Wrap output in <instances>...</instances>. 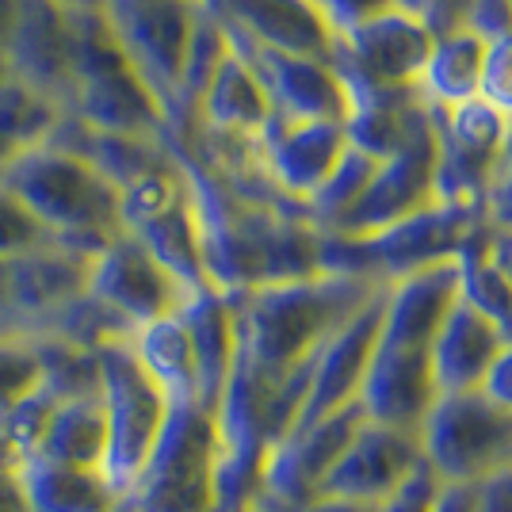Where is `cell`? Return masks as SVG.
I'll return each instance as SVG.
<instances>
[{
    "label": "cell",
    "instance_id": "5",
    "mask_svg": "<svg viewBox=\"0 0 512 512\" xmlns=\"http://www.w3.org/2000/svg\"><path fill=\"white\" fill-rule=\"evenodd\" d=\"M417 436L425 467L448 486H486L512 470V409L482 390L440 394Z\"/></svg>",
    "mask_w": 512,
    "mask_h": 512
},
{
    "label": "cell",
    "instance_id": "24",
    "mask_svg": "<svg viewBox=\"0 0 512 512\" xmlns=\"http://www.w3.org/2000/svg\"><path fill=\"white\" fill-rule=\"evenodd\" d=\"M180 318L188 325V337H192V348H195L199 406L214 413L237 367L234 299L226 291H195L192 299L184 302Z\"/></svg>",
    "mask_w": 512,
    "mask_h": 512
},
{
    "label": "cell",
    "instance_id": "15",
    "mask_svg": "<svg viewBox=\"0 0 512 512\" xmlns=\"http://www.w3.org/2000/svg\"><path fill=\"white\" fill-rule=\"evenodd\" d=\"M348 127L344 123H321V119H283L272 123L256 138V150L264 161L268 180L295 203H310L314 192L333 176L348 153Z\"/></svg>",
    "mask_w": 512,
    "mask_h": 512
},
{
    "label": "cell",
    "instance_id": "2",
    "mask_svg": "<svg viewBox=\"0 0 512 512\" xmlns=\"http://www.w3.org/2000/svg\"><path fill=\"white\" fill-rule=\"evenodd\" d=\"M0 184L20 195L65 249L96 256L107 241L123 234L119 188L81 153L65 150L58 142H46L20 157L0 176Z\"/></svg>",
    "mask_w": 512,
    "mask_h": 512
},
{
    "label": "cell",
    "instance_id": "33",
    "mask_svg": "<svg viewBox=\"0 0 512 512\" xmlns=\"http://www.w3.org/2000/svg\"><path fill=\"white\" fill-rule=\"evenodd\" d=\"M46 245H58L54 234L31 214V207L20 195H12L0 184V260H16V256H27Z\"/></svg>",
    "mask_w": 512,
    "mask_h": 512
},
{
    "label": "cell",
    "instance_id": "46",
    "mask_svg": "<svg viewBox=\"0 0 512 512\" xmlns=\"http://www.w3.org/2000/svg\"><path fill=\"white\" fill-rule=\"evenodd\" d=\"M58 4L62 12H73V16H88V12H107V0H50Z\"/></svg>",
    "mask_w": 512,
    "mask_h": 512
},
{
    "label": "cell",
    "instance_id": "14",
    "mask_svg": "<svg viewBox=\"0 0 512 512\" xmlns=\"http://www.w3.org/2000/svg\"><path fill=\"white\" fill-rule=\"evenodd\" d=\"M77 73V23L50 0H20L8 35V77L69 107Z\"/></svg>",
    "mask_w": 512,
    "mask_h": 512
},
{
    "label": "cell",
    "instance_id": "31",
    "mask_svg": "<svg viewBox=\"0 0 512 512\" xmlns=\"http://www.w3.org/2000/svg\"><path fill=\"white\" fill-rule=\"evenodd\" d=\"M375 169H379L375 157H367L363 150L348 146V153L341 157V165L333 169V176H329L318 192H314V199L306 203V214H310V222L318 226L321 234H329V230L341 226L344 214L352 211V207L360 203V195L367 192Z\"/></svg>",
    "mask_w": 512,
    "mask_h": 512
},
{
    "label": "cell",
    "instance_id": "32",
    "mask_svg": "<svg viewBox=\"0 0 512 512\" xmlns=\"http://www.w3.org/2000/svg\"><path fill=\"white\" fill-rule=\"evenodd\" d=\"M43 383H46V371L35 337L4 333L0 337V425Z\"/></svg>",
    "mask_w": 512,
    "mask_h": 512
},
{
    "label": "cell",
    "instance_id": "45",
    "mask_svg": "<svg viewBox=\"0 0 512 512\" xmlns=\"http://www.w3.org/2000/svg\"><path fill=\"white\" fill-rule=\"evenodd\" d=\"M302 512H375V505H360V501H344V497H318Z\"/></svg>",
    "mask_w": 512,
    "mask_h": 512
},
{
    "label": "cell",
    "instance_id": "50",
    "mask_svg": "<svg viewBox=\"0 0 512 512\" xmlns=\"http://www.w3.org/2000/svg\"><path fill=\"white\" fill-rule=\"evenodd\" d=\"M509 4H512V0H509Z\"/></svg>",
    "mask_w": 512,
    "mask_h": 512
},
{
    "label": "cell",
    "instance_id": "28",
    "mask_svg": "<svg viewBox=\"0 0 512 512\" xmlns=\"http://www.w3.org/2000/svg\"><path fill=\"white\" fill-rule=\"evenodd\" d=\"M482 62H486V39L478 31L455 27V31L436 35V46H432L425 73H421V96L436 107L478 100Z\"/></svg>",
    "mask_w": 512,
    "mask_h": 512
},
{
    "label": "cell",
    "instance_id": "48",
    "mask_svg": "<svg viewBox=\"0 0 512 512\" xmlns=\"http://www.w3.org/2000/svg\"><path fill=\"white\" fill-rule=\"evenodd\" d=\"M245 512H276V509H268V505H260V501H256L253 509H245Z\"/></svg>",
    "mask_w": 512,
    "mask_h": 512
},
{
    "label": "cell",
    "instance_id": "35",
    "mask_svg": "<svg viewBox=\"0 0 512 512\" xmlns=\"http://www.w3.org/2000/svg\"><path fill=\"white\" fill-rule=\"evenodd\" d=\"M440 490H444V482L428 467H421L417 474H409L406 482L390 493L386 501H379L375 512H436Z\"/></svg>",
    "mask_w": 512,
    "mask_h": 512
},
{
    "label": "cell",
    "instance_id": "22",
    "mask_svg": "<svg viewBox=\"0 0 512 512\" xmlns=\"http://www.w3.org/2000/svg\"><path fill=\"white\" fill-rule=\"evenodd\" d=\"M501 329L490 318H482L470 302L451 306V314L444 318L440 333L432 337V379L440 394H467V390H482L486 375H490L493 360L501 352Z\"/></svg>",
    "mask_w": 512,
    "mask_h": 512
},
{
    "label": "cell",
    "instance_id": "17",
    "mask_svg": "<svg viewBox=\"0 0 512 512\" xmlns=\"http://www.w3.org/2000/svg\"><path fill=\"white\" fill-rule=\"evenodd\" d=\"M234 46L245 54V62L256 69L260 85L268 88L272 107L283 119H321V123H348L352 96L333 62L299 58V54H279L268 46H256L230 31Z\"/></svg>",
    "mask_w": 512,
    "mask_h": 512
},
{
    "label": "cell",
    "instance_id": "26",
    "mask_svg": "<svg viewBox=\"0 0 512 512\" xmlns=\"http://www.w3.org/2000/svg\"><path fill=\"white\" fill-rule=\"evenodd\" d=\"M130 352L146 367L153 383L165 390L172 406H199V371L188 325L180 314L150 321L130 333Z\"/></svg>",
    "mask_w": 512,
    "mask_h": 512
},
{
    "label": "cell",
    "instance_id": "10",
    "mask_svg": "<svg viewBox=\"0 0 512 512\" xmlns=\"http://www.w3.org/2000/svg\"><path fill=\"white\" fill-rule=\"evenodd\" d=\"M88 295L104 302L107 310L119 321H127L130 329H142L150 321L180 314L184 302L192 299V291L130 234H119L92 256Z\"/></svg>",
    "mask_w": 512,
    "mask_h": 512
},
{
    "label": "cell",
    "instance_id": "37",
    "mask_svg": "<svg viewBox=\"0 0 512 512\" xmlns=\"http://www.w3.org/2000/svg\"><path fill=\"white\" fill-rule=\"evenodd\" d=\"M486 222L497 226V230H512V134L509 146H505V157H501V169H497V180H493Z\"/></svg>",
    "mask_w": 512,
    "mask_h": 512
},
{
    "label": "cell",
    "instance_id": "23",
    "mask_svg": "<svg viewBox=\"0 0 512 512\" xmlns=\"http://www.w3.org/2000/svg\"><path fill=\"white\" fill-rule=\"evenodd\" d=\"M272 115H276V107H272L268 88L260 85V77H256L253 65L245 62V54L230 46L226 62L218 65V73L211 77V85L199 96V104L188 119L195 127L226 134V138H260L264 127L272 123Z\"/></svg>",
    "mask_w": 512,
    "mask_h": 512
},
{
    "label": "cell",
    "instance_id": "6",
    "mask_svg": "<svg viewBox=\"0 0 512 512\" xmlns=\"http://www.w3.org/2000/svg\"><path fill=\"white\" fill-rule=\"evenodd\" d=\"M428 119H432V138H436L440 207L486 222L493 180L509 146L512 119L486 100H467L455 107L428 104Z\"/></svg>",
    "mask_w": 512,
    "mask_h": 512
},
{
    "label": "cell",
    "instance_id": "42",
    "mask_svg": "<svg viewBox=\"0 0 512 512\" xmlns=\"http://www.w3.org/2000/svg\"><path fill=\"white\" fill-rule=\"evenodd\" d=\"M0 512H31L20 467H0Z\"/></svg>",
    "mask_w": 512,
    "mask_h": 512
},
{
    "label": "cell",
    "instance_id": "40",
    "mask_svg": "<svg viewBox=\"0 0 512 512\" xmlns=\"http://www.w3.org/2000/svg\"><path fill=\"white\" fill-rule=\"evenodd\" d=\"M467 8H470V0H432V8H428V27H432L436 35L455 31V27H463Z\"/></svg>",
    "mask_w": 512,
    "mask_h": 512
},
{
    "label": "cell",
    "instance_id": "41",
    "mask_svg": "<svg viewBox=\"0 0 512 512\" xmlns=\"http://www.w3.org/2000/svg\"><path fill=\"white\" fill-rule=\"evenodd\" d=\"M478 512H512V470L478 486Z\"/></svg>",
    "mask_w": 512,
    "mask_h": 512
},
{
    "label": "cell",
    "instance_id": "39",
    "mask_svg": "<svg viewBox=\"0 0 512 512\" xmlns=\"http://www.w3.org/2000/svg\"><path fill=\"white\" fill-rule=\"evenodd\" d=\"M482 394H490L493 402H501L505 409H512V341L501 344L490 375H486V383H482Z\"/></svg>",
    "mask_w": 512,
    "mask_h": 512
},
{
    "label": "cell",
    "instance_id": "12",
    "mask_svg": "<svg viewBox=\"0 0 512 512\" xmlns=\"http://www.w3.org/2000/svg\"><path fill=\"white\" fill-rule=\"evenodd\" d=\"M432 207H440V199H436V138H432V119H428V127L413 134L406 150L379 161L360 203L344 214L341 226L329 234L375 237L406 218L432 211Z\"/></svg>",
    "mask_w": 512,
    "mask_h": 512
},
{
    "label": "cell",
    "instance_id": "8",
    "mask_svg": "<svg viewBox=\"0 0 512 512\" xmlns=\"http://www.w3.org/2000/svg\"><path fill=\"white\" fill-rule=\"evenodd\" d=\"M203 0H107L104 20L127 62L150 85L169 130L180 123V77Z\"/></svg>",
    "mask_w": 512,
    "mask_h": 512
},
{
    "label": "cell",
    "instance_id": "11",
    "mask_svg": "<svg viewBox=\"0 0 512 512\" xmlns=\"http://www.w3.org/2000/svg\"><path fill=\"white\" fill-rule=\"evenodd\" d=\"M363 417L367 413L356 402V406H344L314 425H302L291 436H283L268 455L260 505L276 512H302L310 501H318L348 440L363 425Z\"/></svg>",
    "mask_w": 512,
    "mask_h": 512
},
{
    "label": "cell",
    "instance_id": "34",
    "mask_svg": "<svg viewBox=\"0 0 512 512\" xmlns=\"http://www.w3.org/2000/svg\"><path fill=\"white\" fill-rule=\"evenodd\" d=\"M478 100L497 107L512 119V35L486 39V62H482V85Z\"/></svg>",
    "mask_w": 512,
    "mask_h": 512
},
{
    "label": "cell",
    "instance_id": "29",
    "mask_svg": "<svg viewBox=\"0 0 512 512\" xmlns=\"http://www.w3.org/2000/svg\"><path fill=\"white\" fill-rule=\"evenodd\" d=\"M62 119L65 111L43 92L27 88L16 77L0 81V176L20 157L46 146L58 134Z\"/></svg>",
    "mask_w": 512,
    "mask_h": 512
},
{
    "label": "cell",
    "instance_id": "7",
    "mask_svg": "<svg viewBox=\"0 0 512 512\" xmlns=\"http://www.w3.org/2000/svg\"><path fill=\"white\" fill-rule=\"evenodd\" d=\"M96 356H100V402L107 417L104 474L127 497L165 432L172 402L130 352V341L107 344Z\"/></svg>",
    "mask_w": 512,
    "mask_h": 512
},
{
    "label": "cell",
    "instance_id": "1",
    "mask_svg": "<svg viewBox=\"0 0 512 512\" xmlns=\"http://www.w3.org/2000/svg\"><path fill=\"white\" fill-rule=\"evenodd\" d=\"M386 287L363 276L318 272V276L283 279L237 291V360L260 375L283 379L321 352L341 325L360 314Z\"/></svg>",
    "mask_w": 512,
    "mask_h": 512
},
{
    "label": "cell",
    "instance_id": "19",
    "mask_svg": "<svg viewBox=\"0 0 512 512\" xmlns=\"http://www.w3.org/2000/svg\"><path fill=\"white\" fill-rule=\"evenodd\" d=\"M436 398L440 390L432 379V356L425 344H375V356H371L360 390V409L371 421L421 432Z\"/></svg>",
    "mask_w": 512,
    "mask_h": 512
},
{
    "label": "cell",
    "instance_id": "49",
    "mask_svg": "<svg viewBox=\"0 0 512 512\" xmlns=\"http://www.w3.org/2000/svg\"><path fill=\"white\" fill-rule=\"evenodd\" d=\"M111 512H134V509H130L127 501H119V505H115V509H111Z\"/></svg>",
    "mask_w": 512,
    "mask_h": 512
},
{
    "label": "cell",
    "instance_id": "18",
    "mask_svg": "<svg viewBox=\"0 0 512 512\" xmlns=\"http://www.w3.org/2000/svg\"><path fill=\"white\" fill-rule=\"evenodd\" d=\"M383 295H375L356 318L341 325L329 341L321 344V352L314 356V371H310L306 406H302L295 428L314 425L321 417L360 402L363 379H367V367H371L375 344H379V329H383Z\"/></svg>",
    "mask_w": 512,
    "mask_h": 512
},
{
    "label": "cell",
    "instance_id": "43",
    "mask_svg": "<svg viewBox=\"0 0 512 512\" xmlns=\"http://www.w3.org/2000/svg\"><path fill=\"white\" fill-rule=\"evenodd\" d=\"M436 512H478V486H448L444 482Z\"/></svg>",
    "mask_w": 512,
    "mask_h": 512
},
{
    "label": "cell",
    "instance_id": "30",
    "mask_svg": "<svg viewBox=\"0 0 512 512\" xmlns=\"http://www.w3.org/2000/svg\"><path fill=\"white\" fill-rule=\"evenodd\" d=\"M455 264H459V295H463V302H470L482 318H490L501 329L505 341H512V283L490 260V222L470 234L463 253L455 256Z\"/></svg>",
    "mask_w": 512,
    "mask_h": 512
},
{
    "label": "cell",
    "instance_id": "3",
    "mask_svg": "<svg viewBox=\"0 0 512 512\" xmlns=\"http://www.w3.org/2000/svg\"><path fill=\"white\" fill-rule=\"evenodd\" d=\"M73 23H77V73L65 119L100 134L169 138V115L161 111L150 85L138 77V69L127 62L104 12L73 16Z\"/></svg>",
    "mask_w": 512,
    "mask_h": 512
},
{
    "label": "cell",
    "instance_id": "36",
    "mask_svg": "<svg viewBox=\"0 0 512 512\" xmlns=\"http://www.w3.org/2000/svg\"><path fill=\"white\" fill-rule=\"evenodd\" d=\"M463 27L478 31L482 39H497V35H512V4L509 0H470Z\"/></svg>",
    "mask_w": 512,
    "mask_h": 512
},
{
    "label": "cell",
    "instance_id": "44",
    "mask_svg": "<svg viewBox=\"0 0 512 512\" xmlns=\"http://www.w3.org/2000/svg\"><path fill=\"white\" fill-rule=\"evenodd\" d=\"M490 260L501 268V276L512 283V230L490 226Z\"/></svg>",
    "mask_w": 512,
    "mask_h": 512
},
{
    "label": "cell",
    "instance_id": "25",
    "mask_svg": "<svg viewBox=\"0 0 512 512\" xmlns=\"http://www.w3.org/2000/svg\"><path fill=\"white\" fill-rule=\"evenodd\" d=\"M20 478L31 512H111L123 501L104 470L65 467L43 455H27L20 463Z\"/></svg>",
    "mask_w": 512,
    "mask_h": 512
},
{
    "label": "cell",
    "instance_id": "4",
    "mask_svg": "<svg viewBox=\"0 0 512 512\" xmlns=\"http://www.w3.org/2000/svg\"><path fill=\"white\" fill-rule=\"evenodd\" d=\"M218 421L203 406H172L146 470L123 497L134 512H218Z\"/></svg>",
    "mask_w": 512,
    "mask_h": 512
},
{
    "label": "cell",
    "instance_id": "21",
    "mask_svg": "<svg viewBox=\"0 0 512 512\" xmlns=\"http://www.w3.org/2000/svg\"><path fill=\"white\" fill-rule=\"evenodd\" d=\"M455 302H459V264L455 260H440V264H428L421 272H409V276L386 283L379 341L432 348V337L440 333Z\"/></svg>",
    "mask_w": 512,
    "mask_h": 512
},
{
    "label": "cell",
    "instance_id": "38",
    "mask_svg": "<svg viewBox=\"0 0 512 512\" xmlns=\"http://www.w3.org/2000/svg\"><path fill=\"white\" fill-rule=\"evenodd\" d=\"M325 20L333 23V31H344V27H356V23L379 16L386 8H394V0H318Z\"/></svg>",
    "mask_w": 512,
    "mask_h": 512
},
{
    "label": "cell",
    "instance_id": "20",
    "mask_svg": "<svg viewBox=\"0 0 512 512\" xmlns=\"http://www.w3.org/2000/svg\"><path fill=\"white\" fill-rule=\"evenodd\" d=\"M230 31L279 54L333 62L337 31L318 0H207Z\"/></svg>",
    "mask_w": 512,
    "mask_h": 512
},
{
    "label": "cell",
    "instance_id": "13",
    "mask_svg": "<svg viewBox=\"0 0 512 512\" xmlns=\"http://www.w3.org/2000/svg\"><path fill=\"white\" fill-rule=\"evenodd\" d=\"M88 272L92 256L65 245H46L16 260H0V291L12 333H46L65 306L88 291Z\"/></svg>",
    "mask_w": 512,
    "mask_h": 512
},
{
    "label": "cell",
    "instance_id": "47",
    "mask_svg": "<svg viewBox=\"0 0 512 512\" xmlns=\"http://www.w3.org/2000/svg\"><path fill=\"white\" fill-rule=\"evenodd\" d=\"M394 8H402V12H413V16H425V20H428V8H432V0H394Z\"/></svg>",
    "mask_w": 512,
    "mask_h": 512
},
{
    "label": "cell",
    "instance_id": "9",
    "mask_svg": "<svg viewBox=\"0 0 512 512\" xmlns=\"http://www.w3.org/2000/svg\"><path fill=\"white\" fill-rule=\"evenodd\" d=\"M436 46L425 16L386 8L371 20L337 31L333 69L348 88L375 92H421V73Z\"/></svg>",
    "mask_w": 512,
    "mask_h": 512
},
{
    "label": "cell",
    "instance_id": "27",
    "mask_svg": "<svg viewBox=\"0 0 512 512\" xmlns=\"http://www.w3.org/2000/svg\"><path fill=\"white\" fill-rule=\"evenodd\" d=\"M35 455L65 463V467H88V470H104L107 455V417L104 402H100V390L96 394H73L62 398L50 425L43 432V444Z\"/></svg>",
    "mask_w": 512,
    "mask_h": 512
},
{
    "label": "cell",
    "instance_id": "16",
    "mask_svg": "<svg viewBox=\"0 0 512 512\" xmlns=\"http://www.w3.org/2000/svg\"><path fill=\"white\" fill-rule=\"evenodd\" d=\"M421 467H425V455H421V436L417 432L379 425V421L363 417V425L348 440V448L337 459L321 497L379 505Z\"/></svg>",
    "mask_w": 512,
    "mask_h": 512
}]
</instances>
